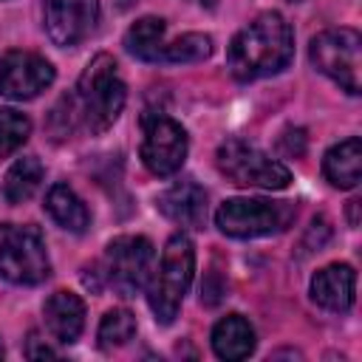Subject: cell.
<instances>
[{
  "mask_svg": "<svg viewBox=\"0 0 362 362\" xmlns=\"http://www.w3.org/2000/svg\"><path fill=\"white\" fill-rule=\"evenodd\" d=\"M288 3H300V0H288Z\"/></svg>",
  "mask_w": 362,
  "mask_h": 362,
  "instance_id": "cell-28",
  "label": "cell"
},
{
  "mask_svg": "<svg viewBox=\"0 0 362 362\" xmlns=\"http://www.w3.org/2000/svg\"><path fill=\"white\" fill-rule=\"evenodd\" d=\"M356 209H359V198L348 201V212H351V226H356V223H359V218H356Z\"/></svg>",
  "mask_w": 362,
  "mask_h": 362,
  "instance_id": "cell-24",
  "label": "cell"
},
{
  "mask_svg": "<svg viewBox=\"0 0 362 362\" xmlns=\"http://www.w3.org/2000/svg\"><path fill=\"white\" fill-rule=\"evenodd\" d=\"M297 209L291 201H266V198H226L215 223L229 238H263L288 229Z\"/></svg>",
  "mask_w": 362,
  "mask_h": 362,
  "instance_id": "cell-5",
  "label": "cell"
},
{
  "mask_svg": "<svg viewBox=\"0 0 362 362\" xmlns=\"http://www.w3.org/2000/svg\"><path fill=\"white\" fill-rule=\"evenodd\" d=\"M96 337H99L102 351H116L136 337V317L127 308H110V311H105Z\"/></svg>",
  "mask_w": 362,
  "mask_h": 362,
  "instance_id": "cell-20",
  "label": "cell"
},
{
  "mask_svg": "<svg viewBox=\"0 0 362 362\" xmlns=\"http://www.w3.org/2000/svg\"><path fill=\"white\" fill-rule=\"evenodd\" d=\"M31 136V119L14 107H0V158L14 153Z\"/></svg>",
  "mask_w": 362,
  "mask_h": 362,
  "instance_id": "cell-22",
  "label": "cell"
},
{
  "mask_svg": "<svg viewBox=\"0 0 362 362\" xmlns=\"http://www.w3.org/2000/svg\"><path fill=\"white\" fill-rule=\"evenodd\" d=\"M325 178L339 189H354L362 178V141L356 136L334 144L322 158Z\"/></svg>",
  "mask_w": 362,
  "mask_h": 362,
  "instance_id": "cell-16",
  "label": "cell"
},
{
  "mask_svg": "<svg viewBox=\"0 0 362 362\" xmlns=\"http://www.w3.org/2000/svg\"><path fill=\"white\" fill-rule=\"evenodd\" d=\"M294 57V31L277 11H263L246 23L229 42V74L238 82L280 74Z\"/></svg>",
  "mask_w": 362,
  "mask_h": 362,
  "instance_id": "cell-1",
  "label": "cell"
},
{
  "mask_svg": "<svg viewBox=\"0 0 362 362\" xmlns=\"http://www.w3.org/2000/svg\"><path fill=\"white\" fill-rule=\"evenodd\" d=\"M198 6H204V8H215L218 6V0H195Z\"/></svg>",
  "mask_w": 362,
  "mask_h": 362,
  "instance_id": "cell-25",
  "label": "cell"
},
{
  "mask_svg": "<svg viewBox=\"0 0 362 362\" xmlns=\"http://www.w3.org/2000/svg\"><path fill=\"white\" fill-rule=\"evenodd\" d=\"M153 257V243L141 235H122L110 240L102 260L105 283L122 297H136L150 283Z\"/></svg>",
  "mask_w": 362,
  "mask_h": 362,
  "instance_id": "cell-8",
  "label": "cell"
},
{
  "mask_svg": "<svg viewBox=\"0 0 362 362\" xmlns=\"http://www.w3.org/2000/svg\"><path fill=\"white\" fill-rule=\"evenodd\" d=\"M187 150H189L187 130L175 119H170V116L144 119L141 161L153 175H158V178L175 175L187 161Z\"/></svg>",
  "mask_w": 362,
  "mask_h": 362,
  "instance_id": "cell-9",
  "label": "cell"
},
{
  "mask_svg": "<svg viewBox=\"0 0 362 362\" xmlns=\"http://www.w3.org/2000/svg\"><path fill=\"white\" fill-rule=\"evenodd\" d=\"M51 260L37 226H6L0 232V277L14 286L48 280Z\"/></svg>",
  "mask_w": 362,
  "mask_h": 362,
  "instance_id": "cell-7",
  "label": "cell"
},
{
  "mask_svg": "<svg viewBox=\"0 0 362 362\" xmlns=\"http://www.w3.org/2000/svg\"><path fill=\"white\" fill-rule=\"evenodd\" d=\"M99 20V0H45V31L59 48L79 45Z\"/></svg>",
  "mask_w": 362,
  "mask_h": 362,
  "instance_id": "cell-11",
  "label": "cell"
},
{
  "mask_svg": "<svg viewBox=\"0 0 362 362\" xmlns=\"http://www.w3.org/2000/svg\"><path fill=\"white\" fill-rule=\"evenodd\" d=\"M164 34H167V23L161 17H141L127 28L124 48L144 62H161V51L167 45Z\"/></svg>",
  "mask_w": 362,
  "mask_h": 362,
  "instance_id": "cell-18",
  "label": "cell"
},
{
  "mask_svg": "<svg viewBox=\"0 0 362 362\" xmlns=\"http://www.w3.org/2000/svg\"><path fill=\"white\" fill-rule=\"evenodd\" d=\"M218 170L238 187H257V189H286L291 184V170L277 158L266 156L263 150L229 139L218 147Z\"/></svg>",
  "mask_w": 362,
  "mask_h": 362,
  "instance_id": "cell-6",
  "label": "cell"
},
{
  "mask_svg": "<svg viewBox=\"0 0 362 362\" xmlns=\"http://www.w3.org/2000/svg\"><path fill=\"white\" fill-rule=\"evenodd\" d=\"M42 314H45L48 331L59 342L71 345V342L79 339V334L85 328V303H82L79 294H74V291H54L45 300Z\"/></svg>",
  "mask_w": 362,
  "mask_h": 362,
  "instance_id": "cell-14",
  "label": "cell"
},
{
  "mask_svg": "<svg viewBox=\"0 0 362 362\" xmlns=\"http://www.w3.org/2000/svg\"><path fill=\"white\" fill-rule=\"evenodd\" d=\"M277 147H280L283 156L300 158V156L305 153V130H300V127H286L283 136H280V141H277Z\"/></svg>",
  "mask_w": 362,
  "mask_h": 362,
  "instance_id": "cell-23",
  "label": "cell"
},
{
  "mask_svg": "<svg viewBox=\"0 0 362 362\" xmlns=\"http://www.w3.org/2000/svg\"><path fill=\"white\" fill-rule=\"evenodd\" d=\"M42 175H45V170H42V164H40L37 156H23V158H17V161L8 167L6 178H3V198H6L8 204H23V201H28V198L40 189Z\"/></svg>",
  "mask_w": 362,
  "mask_h": 362,
  "instance_id": "cell-19",
  "label": "cell"
},
{
  "mask_svg": "<svg viewBox=\"0 0 362 362\" xmlns=\"http://www.w3.org/2000/svg\"><path fill=\"white\" fill-rule=\"evenodd\" d=\"M356 294V272L348 263H331L311 277V300L325 311H348Z\"/></svg>",
  "mask_w": 362,
  "mask_h": 362,
  "instance_id": "cell-13",
  "label": "cell"
},
{
  "mask_svg": "<svg viewBox=\"0 0 362 362\" xmlns=\"http://www.w3.org/2000/svg\"><path fill=\"white\" fill-rule=\"evenodd\" d=\"M209 54H212V37L192 31V34H181L178 40L167 42L164 51H161V62L189 65V62H204Z\"/></svg>",
  "mask_w": 362,
  "mask_h": 362,
  "instance_id": "cell-21",
  "label": "cell"
},
{
  "mask_svg": "<svg viewBox=\"0 0 362 362\" xmlns=\"http://www.w3.org/2000/svg\"><path fill=\"white\" fill-rule=\"evenodd\" d=\"M212 351L218 359L226 362L246 359L255 351V328L249 325V320L240 314H229L218 320L212 328Z\"/></svg>",
  "mask_w": 362,
  "mask_h": 362,
  "instance_id": "cell-15",
  "label": "cell"
},
{
  "mask_svg": "<svg viewBox=\"0 0 362 362\" xmlns=\"http://www.w3.org/2000/svg\"><path fill=\"white\" fill-rule=\"evenodd\" d=\"M195 272V249L187 235H173L161 252L158 269L147 283V303L161 325H170L178 317L181 300L192 283Z\"/></svg>",
  "mask_w": 362,
  "mask_h": 362,
  "instance_id": "cell-3",
  "label": "cell"
},
{
  "mask_svg": "<svg viewBox=\"0 0 362 362\" xmlns=\"http://www.w3.org/2000/svg\"><path fill=\"white\" fill-rule=\"evenodd\" d=\"M124 82L119 76V65L110 54H96L76 82V93L71 96L79 124L90 133H105L113 127L124 107Z\"/></svg>",
  "mask_w": 362,
  "mask_h": 362,
  "instance_id": "cell-2",
  "label": "cell"
},
{
  "mask_svg": "<svg viewBox=\"0 0 362 362\" xmlns=\"http://www.w3.org/2000/svg\"><path fill=\"white\" fill-rule=\"evenodd\" d=\"M45 209L48 215L68 232L82 235L90 226V212L82 204V198L68 187V184H54L45 195Z\"/></svg>",
  "mask_w": 362,
  "mask_h": 362,
  "instance_id": "cell-17",
  "label": "cell"
},
{
  "mask_svg": "<svg viewBox=\"0 0 362 362\" xmlns=\"http://www.w3.org/2000/svg\"><path fill=\"white\" fill-rule=\"evenodd\" d=\"M54 65L34 51H8L0 59V96L28 102L54 82Z\"/></svg>",
  "mask_w": 362,
  "mask_h": 362,
  "instance_id": "cell-10",
  "label": "cell"
},
{
  "mask_svg": "<svg viewBox=\"0 0 362 362\" xmlns=\"http://www.w3.org/2000/svg\"><path fill=\"white\" fill-rule=\"evenodd\" d=\"M156 206L164 218H170L178 226L204 229V223H206V192L195 181H178V184L167 187L156 198Z\"/></svg>",
  "mask_w": 362,
  "mask_h": 362,
  "instance_id": "cell-12",
  "label": "cell"
},
{
  "mask_svg": "<svg viewBox=\"0 0 362 362\" xmlns=\"http://www.w3.org/2000/svg\"><path fill=\"white\" fill-rule=\"evenodd\" d=\"M311 65L351 96L362 88V37L354 28H325L308 45Z\"/></svg>",
  "mask_w": 362,
  "mask_h": 362,
  "instance_id": "cell-4",
  "label": "cell"
},
{
  "mask_svg": "<svg viewBox=\"0 0 362 362\" xmlns=\"http://www.w3.org/2000/svg\"><path fill=\"white\" fill-rule=\"evenodd\" d=\"M0 356H3V342H0Z\"/></svg>",
  "mask_w": 362,
  "mask_h": 362,
  "instance_id": "cell-27",
  "label": "cell"
},
{
  "mask_svg": "<svg viewBox=\"0 0 362 362\" xmlns=\"http://www.w3.org/2000/svg\"><path fill=\"white\" fill-rule=\"evenodd\" d=\"M130 3H133V0H119V6H122V8H127Z\"/></svg>",
  "mask_w": 362,
  "mask_h": 362,
  "instance_id": "cell-26",
  "label": "cell"
}]
</instances>
